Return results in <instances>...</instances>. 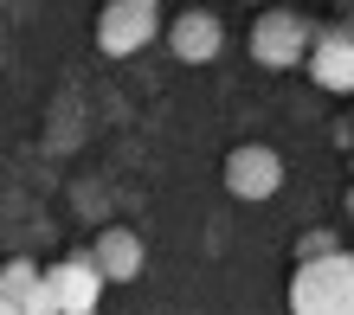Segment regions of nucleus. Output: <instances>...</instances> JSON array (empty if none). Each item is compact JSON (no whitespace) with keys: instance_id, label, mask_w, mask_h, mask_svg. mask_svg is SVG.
Segmentation results:
<instances>
[{"instance_id":"nucleus-7","label":"nucleus","mask_w":354,"mask_h":315,"mask_svg":"<svg viewBox=\"0 0 354 315\" xmlns=\"http://www.w3.org/2000/svg\"><path fill=\"white\" fill-rule=\"evenodd\" d=\"M309 77L322 84V90H354V26L342 19V26H316V46H309Z\"/></svg>"},{"instance_id":"nucleus-9","label":"nucleus","mask_w":354,"mask_h":315,"mask_svg":"<svg viewBox=\"0 0 354 315\" xmlns=\"http://www.w3.org/2000/svg\"><path fill=\"white\" fill-rule=\"evenodd\" d=\"M328 251H342V238L328 232V225H309V232L290 245V258H297V264H316V258H328Z\"/></svg>"},{"instance_id":"nucleus-8","label":"nucleus","mask_w":354,"mask_h":315,"mask_svg":"<svg viewBox=\"0 0 354 315\" xmlns=\"http://www.w3.org/2000/svg\"><path fill=\"white\" fill-rule=\"evenodd\" d=\"M91 258H97V270H103L110 283H136L142 264H149V251H142V232H129V225H110V232H97Z\"/></svg>"},{"instance_id":"nucleus-11","label":"nucleus","mask_w":354,"mask_h":315,"mask_svg":"<svg viewBox=\"0 0 354 315\" xmlns=\"http://www.w3.org/2000/svg\"><path fill=\"white\" fill-rule=\"evenodd\" d=\"M348 219H354V187H348Z\"/></svg>"},{"instance_id":"nucleus-6","label":"nucleus","mask_w":354,"mask_h":315,"mask_svg":"<svg viewBox=\"0 0 354 315\" xmlns=\"http://www.w3.org/2000/svg\"><path fill=\"white\" fill-rule=\"evenodd\" d=\"M168 52L180 58V65H213V58L225 52V26H219V13H206V7H187L168 19Z\"/></svg>"},{"instance_id":"nucleus-4","label":"nucleus","mask_w":354,"mask_h":315,"mask_svg":"<svg viewBox=\"0 0 354 315\" xmlns=\"http://www.w3.org/2000/svg\"><path fill=\"white\" fill-rule=\"evenodd\" d=\"M219 180H225V193L232 200H270L283 187V155L277 149H264V142H239L232 155H225V167H219Z\"/></svg>"},{"instance_id":"nucleus-10","label":"nucleus","mask_w":354,"mask_h":315,"mask_svg":"<svg viewBox=\"0 0 354 315\" xmlns=\"http://www.w3.org/2000/svg\"><path fill=\"white\" fill-rule=\"evenodd\" d=\"M0 315H26V309H19V303L7 296V289H0Z\"/></svg>"},{"instance_id":"nucleus-3","label":"nucleus","mask_w":354,"mask_h":315,"mask_svg":"<svg viewBox=\"0 0 354 315\" xmlns=\"http://www.w3.org/2000/svg\"><path fill=\"white\" fill-rule=\"evenodd\" d=\"M161 32L168 26H161L155 0H103V13H97V52L103 58H136V52H149Z\"/></svg>"},{"instance_id":"nucleus-1","label":"nucleus","mask_w":354,"mask_h":315,"mask_svg":"<svg viewBox=\"0 0 354 315\" xmlns=\"http://www.w3.org/2000/svg\"><path fill=\"white\" fill-rule=\"evenodd\" d=\"M283 303H290V315H354V258L328 251L316 264H297Z\"/></svg>"},{"instance_id":"nucleus-2","label":"nucleus","mask_w":354,"mask_h":315,"mask_svg":"<svg viewBox=\"0 0 354 315\" xmlns=\"http://www.w3.org/2000/svg\"><path fill=\"white\" fill-rule=\"evenodd\" d=\"M309 46H316V26L290 7H258L252 19V58L264 71H290V65H309Z\"/></svg>"},{"instance_id":"nucleus-13","label":"nucleus","mask_w":354,"mask_h":315,"mask_svg":"<svg viewBox=\"0 0 354 315\" xmlns=\"http://www.w3.org/2000/svg\"><path fill=\"white\" fill-rule=\"evenodd\" d=\"M258 7H270V0H258Z\"/></svg>"},{"instance_id":"nucleus-12","label":"nucleus","mask_w":354,"mask_h":315,"mask_svg":"<svg viewBox=\"0 0 354 315\" xmlns=\"http://www.w3.org/2000/svg\"><path fill=\"white\" fill-rule=\"evenodd\" d=\"M348 26H354V0H348Z\"/></svg>"},{"instance_id":"nucleus-5","label":"nucleus","mask_w":354,"mask_h":315,"mask_svg":"<svg viewBox=\"0 0 354 315\" xmlns=\"http://www.w3.org/2000/svg\"><path fill=\"white\" fill-rule=\"evenodd\" d=\"M46 283H52V296H58V315H97L103 283H110V277L97 270L91 251H71V258L46 264Z\"/></svg>"}]
</instances>
